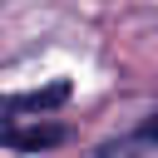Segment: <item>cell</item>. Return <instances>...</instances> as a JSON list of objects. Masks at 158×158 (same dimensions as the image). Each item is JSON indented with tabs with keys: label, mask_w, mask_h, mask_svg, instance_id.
Here are the masks:
<instances>
[{
	"label": "cell",
	"mask_w": 158,
	"mask_h": 158,
	"mask_svg": "<svg viewBox=\"0 0 158 158\" xmlns=\"http://www.w3.org/2000/svg\"><path fill=\"white\" fill-rule=\"evenodd\" d=\"M64 99H69V84H49V89H35V94L0 99V143L5 148H25V153L64 143V123L49 118Z\"/></svg>",
	"instance_id": "1"
}]
</instances>
